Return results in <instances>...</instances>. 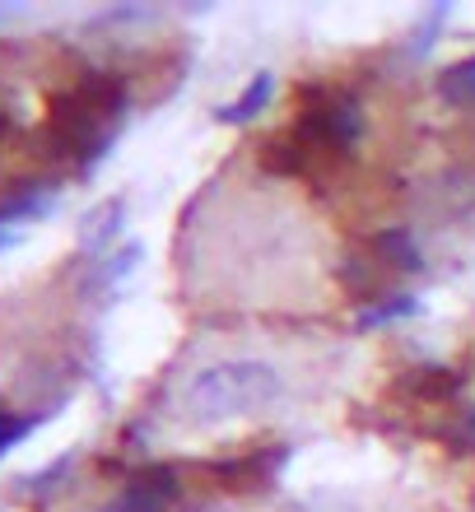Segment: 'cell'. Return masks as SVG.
Returning a JSON list of instances; mask_svg holds the SVG:
<instances>
[{
  "label": "cell",
  "instance_id": "11",
  "mask_svg": "<svg viewBox=\"0 0 475 512\" xmlns=\"http://www.w3.org/2000/svg\"><path fill=\"white\" fill-rule=\"evenodd\" d=\"M108 512H126V508H122V503H112V508H108Z\"/></svg>",
  "mask_w": 475,
  "mask_h": 512
},
{
  "label": "cell",
  "instance_id": "6",
  "mask_svg": "<svg viewBox=\"0 0 475 512\" xmlns=\"http://www.w3.org/2000/svg\"><path fill=\"white\" fill-rule=\"evenodd\" d=\"M42 210H47V191H19L14 201L0 205V247L19 243V229Z\"/></svg>",
  "mask_w": 475,
  "mask_h": 512
},
{
  "label": "cell",
  "instance_id": "7",
  "mask_svg": "<svg viewBox=\"0 0 475 512\" xmlns=\"http://www.w3.org/2000/svg\"><path fill=\"white\" fill-rule=\"evenodd\" d=\"M438 94L448 98V103H457V108H475V56L471 61H457L452 70H443Z\"/></svg>",
  "mask_w": 475,
  "mask_h": 512
},
{
  "label": "cell",
  "instance_id": "4",
  "mask_svg": "<svg viewBox=\"0 0 475 512\" xmlns=\"http://www.w3.org/2000/svg\"><path fill=\"white\" fill-rule=\"evenodd\" d=\"M275 471H280V447H257V452H243V457H229L210 466L215 485H224L229 494H252V489L271 485Z\"/></svg>",
  "mask_w": 475,
  "mask_h": 512
},
{
  "label": "cell",
  "instance_id": "3",
  "mask_svg": "<svg viewBox=\"0 0 475 512\" xmlns=\"http://www.w3.org/2000/svg\"><path fill=\"white\" fill-rule=\"evenodd\" d=\"M285 391L280 373L271 364H257V359H224V364L201 368L196 378L187 382V410L196 419H233V415H252V410H266Z\"/></svg>",
  "mask_w": 475,
  "mask_h": 512
},
{
  "label": "cell",
  "instance_id": "5",
  "mask_svg": "<svg viewBox=\"0 0 475 512\" xmlns=\"http://www.w3.org/2000/svg\"><path fill=\"white\" fill-rule=\"evenodd\" d=\"M177 494H182V471H173V466H150V471H140L131 485H126V494L117 503H122L126 512H163L173 508Z\"/></svg>",
  "mask_w": 475,
  "mask_h": 512
},
{
  "label": "cell",
  "instance_id": "10",
  "mask_svg": "<svg viewBox=\"0 0 475 512\" xmlns=\"http://www.w3.org/2000/svg\"><path fill=\"white\" fill-rule=\"evenodd\" d=\"M415 303L410 298H387V303H378V308L364 312V326H378V322H392V317H401V312H410Z\"/></svg>",
  "mask_w": 475,
  "mask_h": 512
},
{
  "label": "cell",
  "instance_id": "9",
  "mask_svg": "<svg viewBox=\"0 0 475 512\" xmlns=\"http://www.w3.org/2000/svg\"><path fill=\"white\" fill-rule=\"evenodd\" d=\"M33 429V419H24V415H14V410H0V452L5 447H14L24 433Z\"/></svg>",
  "mask_w": 475,
  "mask_h": 512
},
{
  "label": "cell",
  "instance_id": "2",
  "mask_svg": "<svg viewBox=\"0 0 475 512\" xmlns=\"http://www.w3.org/2000/svg\"><path fill=\"white\" fill-rule=\"evenodd\" d=\"M126 108V89L117 75L89 70L80 80H70L47 108V154L70 168H84L89 159L103 154V145L112 140L117 122Z\"/></svg>",
  "mask_w": 475,
  "mask_h": 512
},
{
  "label": "cell",
  "instance_id": "1",
  "mask_svg": "<svg viewBox=\"0 0 475 512\" xmlns=\"http://www.w3.org/2000/svg\"><path fill=\"white\" fill-rule=\"evenodd\" d=\"M359 98L345 94V89H308L303 108L294 112V122L285 131L266 140L261 149V163L271 173L285 177H303L322 168V163H340L350 159L354 145H359Z\"/></svg>",
  "mask_w": 475,
  "mask_h": 512
},
{
  "label": "cell",
  "instance_id": "8",
  "mask_svg": "<svg viewBox=\"0 0 475 512\" xmlns=\"http://www.w3.org/2000/svg\"><path fill=\"white\" fill-rule=\"evenodd\" d=\"M266 98H271V75H257V80L243 89V98H238V103H229L219 117H224V122H247V117L266 103Z\"/></svg>",
  "mask_w": 475,
  "mask_h": 512
}]
</instances>
